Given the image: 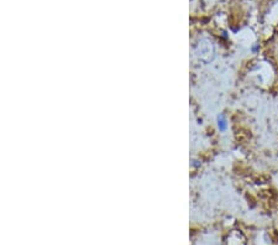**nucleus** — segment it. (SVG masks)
Returning <instances> with one entry per match:
<instances>
[{"label": "nucleus", "mask_w": 278, "mask_h": 245, "mask_svg": "<svg viewBox=\"0 0 278 245\" xmlns=\"http://www.w3.org/2000/svg\"><path fill=\"white\" fill-rule=\"evenodd\" d=\"M218 125H219V129H220L221 131L226 130V120H225V118H224L223 115H220L218 118Z\"/></svg>", "instance_id": "1"}]
</instances>
